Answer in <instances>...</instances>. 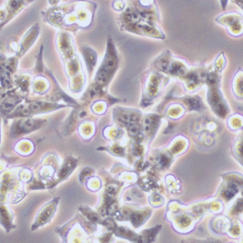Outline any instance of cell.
<instances>
[{
  "mask_svg": "<svg viewBox=\"0 0 243 243\" xmlns=\"http://www.w3.org/2000/svg\"><path fill=\"white\" fill-rule=\"evenodd\" d=\"M20 5V0H11L10 2V7L12 8H17Z\"/></svg>",
  "mask_w": 243,
  "mask_h": 243,
  "instance_id": "6da1fadb",
  "label": "cell"
}]
</instances>
